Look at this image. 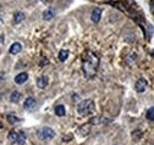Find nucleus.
I'll list each match as a JSON object with an SVG mask.
<instances>
[{"label":"nucleus","instance_id":"9d476101","mask_svg":"<svg viewBox=\"0 0 154 145\" xmlns=\"http://www.w3.org/2000/svg\"><path fill=\"white\" fill-rule=\"evenodd\" d=\"M54 16H55V12H54V10H51V8L45 10V11L43 12V18L45 19V20H51V19L54 18Z\"/></svg>","mask_w":154,"mask_h":145},{"label":"nucleus","instance_id":"5701e85b","mask_svg":"<svg viewBox=\"0 0 154 145\" xmlns=\"http://www.w3.org/2000/svg\"><path fill=\"white\" fill-rule=\"evenodd\" d=\"M42 1H43V2H49L50 0H42Z\"/></svg>","mask_w":154,"mask_h":145},{"label":"nucleus","instance_id":"423d86ee","mask_svg":"<svg viewBox=\"0 0 154 145\" xmlns=\"http://www.w3.org/2000/svg\"><path fill=\"white\" fill-rule=\"evenodd\" d=\"M36 99L35 98H32V96H30V98H27L26 100H25V102H24V107L26 109H31L33 108L35 106H36Z\"/></svg>","mask_w":154,"mask_h":145},{"label":"nucleus","instance_id":"412c9836","mask_svg":"<svg viewBox=\"0 0 154 145\" xmlns=\"http://www.w3.org/2000/svg\"><path fill=\"white\" fill-rule=\"evenodd\" d=\"M103 121V119L101 118V117H97V118H94V119H91L90 120V123L91 124H101Z\"/></svg>","mask_w":154,"mask_h":145},{"label":"nucleus","instance_id":"a211bd4d","mask_svg":"<svg viewBox=\"0 0 154 145\" xmlns=\"http://www.w3.org/2000/svg\"><path fill=\"white\" fill-rule=\"evenodd\" d=\"M7 121H8L10 124H16V123H18V121H19V119H18L17 117H14V115L10 114V115H7Z\"/></svg>","mask_w":154,"mask_h":145},{"label":"nucleus","instance_id":"1a4fd4ad","mask_svg":"<svg viewBox=\"0 0 154 145\" xmlns=\"http://www.w3.org/2000/svg\"><path fill=\"white\" fill-rule=\"evenodd\" d=\"M21 51V44L20 43H13L10 48V53L12 55H17Z\"/></svg>","mask_w":154,"mask_h":145},{"label":"nucleus","instance_id":"f8f14e48","mask_svg":"<svg viewBox=\"0 0 154 145\" xmlns=\"http://www.w3.org/2000/svg\"><path fill=\"white\" fill-rule=\"evenodd\" d=\"M55 113L57 114L58 117H64L65 115V107L63 105H58L55 107Z\"/></svg>","mask_w":154,"mask_h":145},{"label":"nucleus","instance_id":"aec40b11","mask_svg":"<svg viewBox=\"0 0 154 145\" xmlns=\"http://www.w3.org/2000/svg\"><path fill=\"white\" fill-rule=\"evenodd\" d=\"M141 134H142L141 131H134V132H133V139L137 140L139 138H141Z\"/></svg>","mask_w":154,"mask_h":145},{"label":"nucleus","instance_id":"393cba45","mask_svg":"<svg viewBox=\"0 0 154 145\" xmlns=\"http://www.w3.org/2000/svg\"><path fill=\"white\" fill-rule=\"evenodd\" d=\"M1 127H2V125H1V123H0V128H1Z\"/></svg>","mask_w":154,"mask_h":145},{"label":"nucleus","instance_id":"6e6552de","mask_svg":"<svg viewBox=\"0 0 154 145\" xmlns=\"http://www.w3.org/2000/svg\"><path fill=\"white\" fill-rule=\"evenodd\" d=\"M49 85V79L46 77V76H40L38 80H37V86H38V88H45L46 86Z\"/></svg>","mask_w":154,"mask_h":145},{"label":"nucleus","instance_id":"39448f33","mask_svg":"<svg viewBox=\"0 0 154 145\" xmlns=\"http://www.w3.org/2000/svg\"><path fill=\"white\" fill-rule=\"evenodd\" d=\"M27 79H29L27 72H20V74H18V75L14 77V82H16L17 85H23V83H25V82L27 81Z\"/></svg>","mask_w":154,"mask_h":145},{"label":"nucleus","instance_id":"2eb2a0df","mask_svg":"<svg viewBox=\"0 0 154 145\" xmlns=\"http://www.w3.org/2000/svg\"><path fill=\"white\" fill-rule=\"evenodd\" d=\"M8 139L12 142V143H17L18 142V133L14 132V131H11L8 133Z\"/></svg>","mask_w":154,"mask_h":145},{"label":"nucleus","instance_id":"0eeeda50","mask_svg":"<svg viewBox=\"0 0 154 145\" xmlns=\"http://www.w3.org/2000/svg\"><path fill=\"white\" fill-rule=\"evenodd\" d=\"M101 14H102V11H101V8H94V11L91 12V20L97 24L98 21H100V19H101Z\"/></svg>","mask_w":154,"mask_h":145},{"label":"nucleus","instance_id":"9b49d317","mask_svg":"<svg viewBox=\"0 0 154 145\" xmlns=\"http://www.w3.org/2000/svg\"><path fill=\"white\" fill-rule=\"evenodd\" d=\"M20 98H21V94H20L19 92H13V93L11 94V96H10V101L17 104V102L20 101Z\"/></svg>","mask_w":154,"mask_h":145},{"label":"nucleus","instance_id":"20e7f679","mask_svg":"<svg viewBox=\"0 0 154 145\" xmlns=\"http://www.w3.org/2000/svg\"><path fill=\"white\" fill-rule=\"evenodd\" d=\"M147 81L145 80V79H139L136 82H135V91L137 92V93H143V92L146 91V88H147Z\"/></svg>","mask_w":154,"mask_h":145},{"label":"nucleus","instance_id":"f257e3e1","mask_svg":"<svg viewBox=\"0 0 154 145\" xmlns=\"http://www.w3.org/2000/svg\"><path fill=\"white\" fill-rule=\"evenodd\" d=\"M100 61L97 56L93 53H87L83 57V72L87 77H93L97 72Z\"/></svg>","mask_w":154,"mask_h":145},{"label":"nucleus","instance_id":"ddd939ff","mask_svg":"<svg viewBox=\"0 0 154 145\" xmlns=\"http://www.w3.org/2000/svg\"><path fill=\"white\" fill-rule=\"evenodd\" d=\"M68 57H69V51H68V50H60V51H59V54H58V58H59V61L64 62Z\"/></svg>","mask_w":154,"mask_h":145},{"label":"nucleus","instance_id":"f3484780","mask_svg":"<svg viewBox=\"0 0 154 145\" xmlns=\"http://www.w3.org/2000/svg\"><path fill=\"white\" fill-rule=\"evenodd\" d=\"M147 119L151 120V121H154V107H151V108L147 111V114H146Z\"/></svg>","mask_w":154,"mask_h":145},{"label":"nucleus","instance_id":"b1692460","mask_svg":"<svg viewBox=\"0 0 154 145\" xmlns=\"http://www.w3.org/2000/svg\"><path fill=\"white\" fill-rule=\"evenodd\" d=\"M128 1H129V4H132V2L134 1V0H128Z\"/></svg>","mask_w":154,"mask_h":145},{"label":"nucleus","instance_id":"f03ea898","mask_svg":"<svg viewBox=\"0 0 154 145\" xmlns=\"http://www.w3.org/2000/svg\"><path fill=\"white\" fill-rule=\"evenodd\" d=\"M93 111H94V102H93V100H83L77 106V112L81 115H88V114L93 113Z\"/></svg>","mask_w":154,"mask_h":145},{"label":"nucleus","instance_id":"7ed1b4c3","mask_svg":"<svg viewBox=\"0 0 154 145\" xmlns=\"http://www.w3.org/2000/svg\"><path fill=\"white\" fill-rule=\"evenodd\" d=\"M56 136L55 131L50 127H43L38 131V138L42 140H49V139H52L54 137Z\"/></svg>","mask_w":154,"mask_h":145},{"label":"nucleus","instance_id":"4468645a","mask_svg":"<svg viewBox=\"0 0 154 145\" xmlns=\"http://www.w3.org/2000/svg\"><path fill=\"white\" fill-rule=\"evenodd\" d=\"M24 18H25V14H24L23 12L17 11V12L14 13V21H16V23H20V21H23Z\"/></svg>","mask_w":154,"mask_h":145},{"label":"nucleus","instance_id":"4be33fe9","mask_svg":"<svg viewBox=\"0 0 154 145\" xmlns=\"http://www.w3.org/2000/svg\"><path fill=\"white\" fill-rule=\"evenodd\" d=\"M151 10H152V12L154 14V0H152V2H151Z\"/></svg>","mask_w":154,"mask_h":145},{"label":"nucleus","instance_id":"dca6fc26","mask_svg":"<svg viewBox=\"0 0 154 145\" xmlns=\"http://www.w3.org/2000/svg\"><path fill=\"white\" fill-rule=\"evenodd\" d=\"M25 142H26V136H25V133H24V132H19V133H18V142H17V143L19 145H24Z\"/></svg>","mask_w":154,"mask_h":145},{"label":"nucleus","instance_id":"6ab92c4d","mask_svg":"<svg viewBox=\"0 0 154 145\" xmlns=\"http://www.w3.org/2000/svg\"><path fill=\"white\" fill-rule=\"evenodd\" d=\"M78 131H79V133H81L82 136H85V134H87V133L89 132V126H88V125H84V127L79 128Z\"/></svg>","mask_w":154,"mask_h":145}]
</instances>
